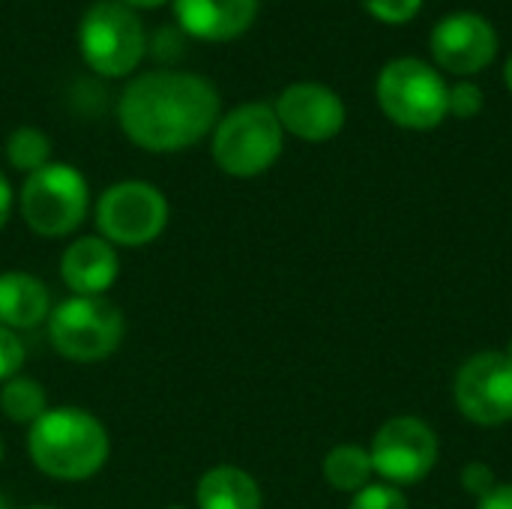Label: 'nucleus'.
<instances>
[{"label":"nucleus","mask_w":512,"mask_h":509,"mask_svg":"<svg viewBox=\"0 0 512 509\" xmlns=\"http://www.w3.org/2000/svg\"><path fill=\"white\" fill-rule=\"evenodd\" d=\"M219 114L216 87L192 72H147L120 99V126L144 150L171 153L204 138Z\"/></svg>","instance_id":"nucleus-1"},{"label":"nucleus","mask_w":512,"mask_h":509,"mask_svg":"<svg viewBox=\"0 0 512 509\" xmlns=\"http://www.w3.org/2000/svg\"><path fill=\"white\" fill-rule=\"evenodd\" d=\"M33 465L54 480H87L108 459L105 426L81 408L45 411L27 438Z\"/></svg>","instance_id":"nucleus-2"},{"label":"nucleus","mask_w":512,"mask_h":509,"mask_svg":"<svg viewBox=\"0 0 512 509\" xmlns=\"http://www.w3.org/2000/svg\"><path fill=\"white\" fill-rule=\"evenodd\" d=\"M282 153V123L270 105L234 108L213 135V159L231 177H255Z\"/></svg>","instance_id":"nucleus-3"},{"label":"nucleus","mask_w":512,"mask_h":509,"mask_svg":"<svg viewBox=\"0 0 512 509\" xmlns=\"http://www.w3.org/2000/svg\"><path fill=\"white\" fill-rule=\"evenodd\" d=\"M447 90L441 75L414 57L387 63L378 78L384 114L405 129H435L447 117Z\"/></svg>","instance_id":"nucleus-4"},{"label":"nucleus","mask_w":512,"mask_h":509,"mask_svg":"<svg viewBox=\"0 0 512 509\" xmlns=\"http://www.w3.org/2000/svg\"><path fill=\"white\" fill-rule=\"evenodd\" d=\"M48 333L63 357L96 363L117 351L123 339V315L102 297H72L51 312Z\"/></svg>","instance_id":"nucleus-5"},{"label":"nucleus","mask_w":512,"mask_h":509,"mask_svg":"<svg viewBox=\"0 0 512 509\" xmlns=\"http://www.w3.org/2000/svg\"><path fill=\"white\" fill-rule=\"evenodd\" d=\"M21 216L42 237H63L87 216V183L69 165H45L21 186Z\"/></svg>","instance_id":"nucleus-6"},{"label":"nucleus","mask_w":512,"mask_h":509,"mask_svg":"<svg viewBox=\"0 0 512 509\" xmlns=\"http://www.w3.org/2000/svg\"><path fill=\"white\" fill-rule=\"evenodd\" d=\"M81 54L108 78H120L144 57V27L120 0H99L81 21Z\"/></svg>","instance_id":"nucleus-7"},{"label":"nucleus","mask_w":512,"mask_h":509,"mask_svg":"<svg viewBox=\"0 0 512 509\" xmlns=\"http://www.w3.org/2000/svg\"><path fill=\"white\" fill-rule=\"evenodd\" d=\"M96 222L105 240L120 246H144L165 231L168 201L150 183H117L99 198Z\"/></svg>","instance_id":"nucleus-8"},{"label":"nucleus","mask_w":512,"mask_h":509,"mask_svg":"<svg viewBox=\"0 0 512 509\" xmlns=\"http://www.w3.org/2000/svg\"><path fill=\"white\" fill-rule=\"evenodd\" d=\"M372 468L393 486L420 483L438 459L435 432L417 417H396L381 426L372 444Z\"/></svg>","instance_id":"nucleus-9"},{"label":"nucleus","mask_w":512,"mask_h":509,"mask_svg":"<svg viewBox=\"0 0 512 509\" xmlns=\"http://www.w3.org/2000/svg\"><path fill=\"white\" fill-rule=\"evenodd\" d=\"M456 405L480 426L512 420V363L507 354L486 351L471 357L456 378Z\"/></svg>","instance_id":"nucleus-10"},{"label":"nucleus","mask_w":512,"mask_h":509,"mask_svg":"<svg viewBox=\"0 0 512 509\" xmlns=\"http://www.w3.org/2000/svg\"><path fill=\"white\" fill-rule=\"evenodd\" d=\"M432 54L447 72L471 75L495 60L498 36L486 18L474 12H453L438 21L432 33Z\"/></svg>","instance_id":"nucleus-11"},{"label":"nucleus","mask_w":512,"mask_h":509,"mask_svg":"<svg viewBox=\"0 0 512 509\" xmlns=\"http://www.w3.org/2000/svg\"><path fill=\"white\" fill-rule=\"evenodd\" d=\"M273 111H276L282 129H288L291 135H297L303 141H330L345 126L342 99L330 87L312 84V81L291 84L279 96Z\"/></svg>","instance_id":"nucleus-12"},{"label":"nucleus","mask_w":512,"mask_h":509,"mask_svg":"<svg viewBox=\"0 0 512 509\" xmlns=\"http://www.w3.org/2000/svg\"><path fill=\"white\" fill-rule=\"evenodd\" d=\"M174 12L189 36L225 42L249 30L258 0H174Z\"/></svg>","instance_id":"nucleus-13"},{"label":"nucleus","mask_w":512,"mask_h":509,"mask_svg":"<svg viewBox=\"0 0 512 509\" xmlns=\"http://www.w3.org/2000/svg\"><path fill=\"white\" fill-rule=\"evenodd\" d=\"M63 282L78 294V297H99L108 291L120 273L117 252L108 240L99 237H81L75 240L60 261Z\"/></svg>","instance_id":"nucleus-14"},{"label":"nucleus","mask_w":512,"mask_h":509,"mask_svg":"<svg viewBox=\"0 0 512 509\" xmlns=\"http://www.w3.org/2000/svg\"><path fill=\"white\" fill-rule=\"evenodd\" d=\"M48 318V288L30 273L0 276V327H36Z\"/></svg>","instance_id":"nucleus-15"},{"label":"nucleus","mask_w":512,"mask_h":509,"mask_svg":"<svg viewBox=\"0 0 512 509\" xmlns=\"http://www.w3.org/2000/svg\"><path fill=\"white\" fill-rule=\"evenodd\" d=\"M201 509H261L258 483L240 468H213L198 483Z\"/></svg>","instance_id":"nucleus-16"},{"label":"nucleus","mask_w":512,"mask_h":509,"mask_svg":"<svg viewBox=\"0 0 512 509\" xmlns=\"http://www.w3.org/2000/svg\"><path fill=\"white\" fill-rule=\"evenodd\" d=\"M372 471H375L372 468V456L363 447H354V444L336 447L324 459V477L339 492H360V489H366Z\"/></svg>","instance_id":"nucleus-17"},{"label":"nucleus","mask_w":512,"mask_h":509,"mask_svg":"<svg viewBox=\"0 0 512 509\" xmlns=\"http://www.w3.org/2000/svg\"><path fill=\"white\" fill-rule=\"evenodd\" d=\"M0 408L15 423H36L45 411V390L33 378H15L0 390Z\"/></svg>","instance_id":"nucleus-18"},{"label":"nucleus","mask_w":512,"mask_h":509,"mask_svg":"<svg viewBox=\"0 0 512 509\" xmlns=\"http://www.w3.org/2000/svg\"><path fill=\"white\" fill-rule=\"evenodd\" d=\"M6 156H9V162H12L18 171L33 174V171H39V168L48 165L51 141H48L45 132H39V129H33V126H21V129H15V132L9 135V141H6Z\"/></svg>","instance_id":"nucleus-19"},{"label":"nucleus","mask_w":512,"mask_h":509,"mask_svg":"<svg viewBox=\"0 0 512 509\" xmlns=\"http://www.w3.org/2000/svg\"><path fill=\"white\" fill-rule=\"evenodd\" d=\"M351 509H408V501L396 486H366L357 492Z\"/></svg>","instance_id":"nucleus-20"},{"label":"nucleus","mask_w":512,"mask_h":509,"mask_svg":"<svg viewBox=\"0 0 512 509\" xmlns=\"http://www.w3.org/2000/svg\"><path fill=\"white\" fill-rule=\"evenodd\" d=\"M483 111V90L477 84H453L447 90V114L474 117Z\"/></svg>","instance_id":"nucleus-21"},{"label":"nucleus","mask_w":512,"mask_h":509,"mask_svg":"<svg viewBox=\"0 0 512 509\" xmlns=\"http://www.w3.org/2000/svg\"><path fill=\"white\" fill-rule=\"evenodd\" d=\"M423 0H366V9L384 24H405L420 12Z\"/></svg>","instance_id":"nucleus-22"},{"label":"nucleus","mask_w":512,"mask_h":509,"mask_svg":"<svg viewBox=\"0 0 512 509\" xmlns=\"http://www.w3.org/2000/svg\"><path fill=\"white\" fill-rule=\"evenodd\" d=\"M21 363H24L21 339L12 330L0 327V378H12L21 369Z\"/></svg>","instance_id":"nucleus-23"},{"label":"nucleus","mask_w":512,"mask_h":509,"mask_svg":"<svg viewBox=\"0 0 512 509\" xmlns=\"http://www.w3.org/2000/svg\"><path fill=\"white\" fill-rule=\"evenodd\" d=\"M462 480H465V489L474 492V495H480V498H486L495 489V474L486 465H468L465 474H462Z\"/></svg>","instance_id":"nucleus-24"},{"label":"nucleus","mask_w":512,"mask_h":509,"mask_svg":"<svg viewBox=\"0 0 512 509\" xmlns=\"http://www.w3.org/2000/svg\"><path fill=\"white\" fill-rule=\"evenodd\" d=\"M480 509H512V486H495L486 498H480Z\"/></svg>","instance_id":"nucleus-25"},{"label":"nucleus","mask_w":512,"mask_h":509,"mask_svg":"<svg viewBox=\"0 0 512 509\" xmlns=\"http://www.w3.org/2000/svg\"><path fill=\"white\" fill-rule=\"evenodd\" d=\"M9 207H12V189H9L6 177L0 174V228H3L6 219H9Z\"/></svg>","instance_id":"nucleus-26"},{"label":"nucleus","mask_w":512,"mask_h":509,"mask_svg":"<svg viewBox=\"0 0 512 509\" xmlns=\"http://www.w3.org/2000/svg\"><path fill=\"white\" fill-rule=\"evenodd\" d=\"M120 3H126L129 9H153V6H162L165 0H120Z\"/></svg>","instance_id":"nucleus-27"},{"label":"nucleus","mask_w":512,"mask_h":509,"mask_svg":"<svg viewBox=\"0 0 512 509\" xmlns=\"http://www.w3.org/2000/svg\"><path fill=\"white\" fill-rule=\"evenodd\" d=\"M504 78H507V87L512 90V57L507 60V69H504Z\"/></svg>","instance_id":"nucleus-28"},{"label":"nucleus","mask_w":512,"mask_h":509,"mask_svg":"<svg viewBox=\"0 0 512 509\" xmlns=\"http://www.w3.org/2000/svg\"><path fill=\"white\" fill-rule=\"evenodd\" d=\"M504 354H507V360L512 363V339H510V345H507V351H504Z\"/></svg>","instance_id":"nucleus-29"},{"label":"nucleus","mask_w":512,"mask_h":509,"mask_svg":"<svg viewBox=\"0 0 512 509\" xmlns=\"http://www.w3.org/2000/svg\"><path fill=\"white\" fill-rule=\"evenodd\" d=\"M0 509H9V501H6L3 495H0Z\"/></svg>","instance_id":"nucleus-30"},{"label":"nucleus","mask_w":512,"mask_h":509,"mask_svg":"<svg viewBox=\"0 0 512 509\" xmlns=\"http://www.w3.org/2000/svg\"><path fill=\"white\" fill-rule=\"evenodd\" d=\"M30 509H54V507H30Z\"/></svg>","instance_id":"nucleus-31"},{"label":"nucleus","mask_w":512,"mask_h":509,"mask_svg":"<svg viewBox=\"0 0 512 509\" xmlns=\"http://www.w3.org/2000/svg\"><path fill=\"white\" fill-rule=\"evenodd\" d=\"M0 459H3V444H0Z\"/></svg>","instance_id":"nucleus-32"},{"label":"nucleus","mask_w":512,"mask_h":509,"mask_svg":"<svg viewBox=\"0 0 512 509\" xmlns=\"http://www.w3.org/2000/svg\"><path fill=\"white\" fill-rule=\"evenodd\" d=\"M168 509H186V507H168Z\"/></svg>","instance_id":"nucleus-33"}]
</instances>
